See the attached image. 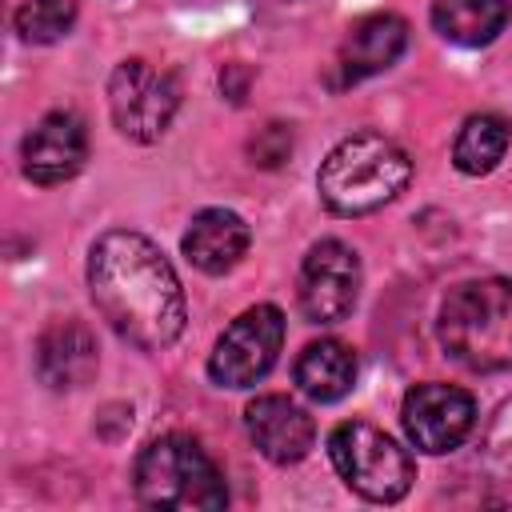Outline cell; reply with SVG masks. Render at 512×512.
Instances as JSON below:
<instances>
[{"mask_svg":"<svg viewBox=\"0 0 512 512\" xmlns=\"http://www.w3.org/2000/svg\"><path fill=\"white\" fill-rule=\"evenodd\" d=\"M400 420H404L408 440L420 452L440 456V452H452V448L464 444V436L476 424V404H472V396L464 388L428 380V384H416L404 396Z\"/></svg>","mask_w":512,"mask_h":512,"instance_id":"obj_9","label":"cell"},{"mask_svg":"<svg viewBox=\"0 0 512 512\" xmlns=\"http://www.w3.org/2000/svg\"><path fill=\"white\" fill-rule=\"evenodd\" d=\"M408 48V24L396 12H372L356 20L336 52V84H360L400 60Z\"/></svg>","mask_w":512,"mask_h":512,"instance_id":"obj_11","label":"cell"},{"mask_svg":"<svg viewBox=\"0 0 512 512\" xmlns=\"http://www.w3.org/2000/svg\"><path fill=\"white\" fill-rule=\"evenodd\" d=\"M296 384L304 396L332 404L356 384V356L340 340H312L296 356Z\"/></svg>","mask_w":512,"mask_h":512,"instance_id":"obj_15","label":"cell"},{"mask_svg":"<svg viewBox=\"0 0 512 512\" xmlns=\"http://www.w3.org/2000/svg\"><path fill=\"white\" fill-rule=\"evenodd\" d=\"M36 372L48 388L68 392L92 380L96 372V340L76 320H56L36 340Z\"/></svg>","mask_w":512,"mask_h":512,"instance_id":"obj_13","label":"cell"},{"mask_svg":"<svg viewBox=\"0 0 512 512\" xmlns=\"http://www.w3.org/2000/svg\"><path fill=\"white\" fill-rule=\"evenodd\" d=\"M88 288L100 316L144 352H160L184 332L180 280L164 252L140 232L116 228L92 244Z\"/></svg>","mask_w":512,"mask_h":512,"instance_id":"obj_1","label":"cell"},{"mask_svg":"<svg viewBox=\"0 0 512 512\" xmlns=\"http://www.w3.org/2000/svg\"><path fill=\"white\" fill-rule=\"evenodd\" d=\"M440 344L468 372L512 368V280L456 284L440 304Z\"/></svg>","mask_w":512,"mask_h":512,"instance_id":"obj_3","label":"cell"},{"mask_svg":"<svg viewBox=\"0 0 512 512\" xmlns=\"http://www.w3.org/2000/svg\"><path fill=\"white\" fill-rule=\"evenodd\" d=\"M248 252V224L228 212V208H204L192 216L188 232H184V256L208 272V276H220L228 268L240 264V256Z\"/></svg>","mask_w":512,"mask_h":512,"instance_id":"obj_14","label":"cell"},{"mask_svg":"<svg viewBox=\"0 0 512 512\" xmlns=\"http://www.w3.org/2000/svg\"><path fill=\"white\" fill-rule=\"evenodd\" d=\"M508 140H512V124L496 112H480V116H468L456 144H452V164L464 172V176H488L504 152H508Z\"/></svg>","mask_w":512,"mask_h":512,"instance_id":"obj_17","label":"cell"},{"mask_svg":"<svg viewBox=\"0 0 512 512\" xmlns=\"http://www.w3.org/2000/svg\"><path fill=\"white\" fill-rule=\"evenodd\" d=\"M76 24V0H24L16 8V32L28 44H56Z\"/></svg>","mask_w":512,"mask_h":512,"instance_id":"obj_18","label":"cell"},{"mask_svg":"<svg viewBox=\"0 0 512 512\" xmlns=\"http://www.w3.org/2000/svg\"><path fill=\"white\" fill-rule=\"evenodd\" d=\"M408 176H412V160L396 140L380 132H352L324 156L316 172V188L328 212L364 216L396 200Z\"/></svg>","mask_w":512,"mask_h":512,"instance_id":"obj_2","label":"cell"},{"mask_svg":"<svg viewBox=\"0 0 512 512\" xmlns=\"http://www.w3.org/2000/svg\"><path fill=\"white\" fill-rule=\"evenodd\" d=\"M136 496L148 508H172V512H208L228 504L224 476L216 460L192 440V436H160L152 440L136 460Z\"/></svg>","mask_w":512,"mask_h":512,"instance_id":"obj_4","label":"cell"},{"mask_svg":"<svg viewBox=\"0 0 512 512\" xmlns=\"http://www.w3.org/2000/svg\"><path fill=\"white\" fill-rule=\"evenodd\" d=\"M108 108H112V124L128 140L152 144L168 132L180 108V88L168 72L152 68L148 60H124L108 80Z\"/></svg>","mask_w":512,"mask_h":512,"instance_id":"obj_6","label":"cell"},{"mask_svg":"<svg viewBox=\"0 0 512 512\" xmlns=\"http://www.w3.org/2000/svg\"><path fill=\"white\" fill-rule=\"evenodd\" d=\"M480 456H484V468H488L496 480L512 484V396H508V400L496 408V416L488 420L484 440H480Z\"/></svg>","mask_w":512,"mask_h":512,"instance_id":"obj_19","label":"cell"},{"mask_svg":"<svg viewBox=\"0 0 512 512\" xmlns=\"http://www.w3.org/2000/svg\"><path fill=\"white\" fill-rule=\"evenodd\" d=\"M292 152V132L284 124H268L256 140H252V164H264V168H276L284 156Z\"/></svg>","mask_w":512,"mask_h":512,"instance_id":"obj_20","label":"cell"},{"mask_svg":"<svg viewBox=\"0 0 512 512\" xmlns=\"http://www.w3.org/2000/svg\"><path fill=\"white\" fill-rule=\"evenodd\" d=\"M360 296V260L344 240H320L300 268V312L312 324H340Z\"/></svg>","mask_w":512,"mask_h":512,"instance_id":"obj_8","label":"cell"},{"mask_svg":"<svg viewBox=\"0 0 512 512\" xmlns=\"http://www.w3.org/2000/svg\"><path fill=\"white\" fill-rule=\"evenodd\" d=\"M508 20L504 0H432V24L444 40L460 48H480L500 36Z\"/></svg>","mask_w":512,"mask_h":512,"instance_id":"obj_16","label":"cell"},{"mask_svg":"<svg viewBox=\"0 0 512 512\" xmlns=\"http://www.w3.org/2000/svg\"><path fill=\"white\" fill-rule=\"evenodd\" d=\"M328 456H332V468L340 472V480L372 504H396L416 480L412 456L388 432H380L376 424H364V420L336 424L328 436Z\"/></svg>","mask_w":512,"mask_h":512,"instance_id":"obj_5","label":"cell"},{"mask_svg":"<svg viewBox=\"0 0 512 512\" xmlns=\"http://www.w3.org/2000/svg\"><path fill=\"white\" fill-rule=\"evenodd\" d=\"M244 424H248L252 444L272 464H296V460H304L308 448H312V440H316L312 416L300 404H292L288 396H256L244 408Z\"/></svg>","mask_w":512,"mask_h":512,"instance_id":"obj_12","label":"cell"},{"mask_svg":"<svg viewBox=\"0 0 512 512\" xmlns=\"http://www.w3.org/2000/svg\"><path fill=\"white\" fill-rule=\"evenodd\" d=\"M280 344H284V312L276 304H256L240 312L216 340L208 356V376L220 388H252L272 372Z\"/></svg>","mask_w":512,"mask_h":512,"instance_id":"obj_7","label":"cell"},{"mask_svg":"<svg viewBox=\"0 0 512 512\" xmlns=\"http://www.w3.org/2000/svg\"><path fill=\"white\" fill-rule=\"evenodd\" d=\"M24 176L32 184H64L88 160V128L76 112H48L20 144Z\"/></svg>","mask_w":512,"mask_h":512,"instance_id":"obj_10","label":"cell"}]
</instances>
